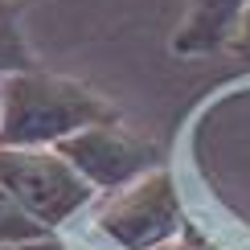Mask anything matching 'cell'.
Wrapping results in <instances>:
<instances>
[{
    "label": "cell",
    "instance_id": "obj_1",
    "mask_svg": "<svg viewBox=\"0 0 250 250\" xmlns=\"http://www.w3.org/2000/svg\"><path fill=\"white\" fill-rule=\"evenodd\" d=\"M119 111L78 78L25 70L0 78V148H58L70 135L115 123Z\"/></svg>",
    "mask_w": 250,
    "mask_h": 250
},
{
    "label": "cell",
    "instance_id": "obj_2",
    "mask_svg": "<svg viewBox=\"0 0 250 250\" xmlns=\"http://www.w3.org/2000/svg\"><path fill=\"white\" fill-rule=\"evenodd\" d=\"M0 181L49 234L70 226L99 197L58 148H0Z\"/></svg>",
    "mask_w": 250,
    "mask_h": 250
},
{
    "label": "cell",
    "instance_id": "obj_3",
    "mask_svg": "<svg viewBox=\"0 0 250 250\" xmlns=\"http://www.w3.org/2000/svg\"><path fill=\"white\" fill-rule=\"evenodd\" d=\"M185 226V205L168 168H152L127 189L107 193L95 213L99 238H107L115 250H164Z\"/></svg>",
    "mask_w": 250,
    "mask_h": 250
},
{
    "label": "cell",
    "instance_id": "obj_4",
    "mask_svg": "<svg viewBox=\"0 0 250 250\" xmlns=\"http://www.w3.org/2000/svg\"><path fill=\"white\" fill-rule=\"evenodd\" d=\"M58 152L86 176V185L95 193H119L127 185H135L140 176H148L152 168H160L156 144L127 131L119 119L95 123V127L70 135L66 144H58Z\"/></svg>",
    "mask_w": 250,
    "mask_h": 250
},
{
    "label": "cell",
    "instance_id": "obj_5",
    "mask_svg": "<svg viewBox=\"0 0 250 250\" xmlns=\"http://www.w3.org/2000/svg\"><path fill=\"white\" fill-rule=\"evenodd\" d=\"M242 8L246 0H193L185 25L172 37V49L176 54H209V49L230 45Z\"/></svg>",
    "mask_w": 250,
    "mask_h": 250
},
{
    "label": "cell",
    "instance_id": "obj_6",
    "mask_svg": "<svg viewBox=\"0 0 250 250\" xmlns=\"http://www.w3.org/2000/svg\"><path fill=\"white\" fill-rule=\"evenodd\" d=\"M33 49L25 41V29H21V17H17V4L13 0H0V78H13V74H25L33 70Z\"/></svg>",
    "mask_w": 250,
    "mask_h": 250
},
{
    "label": "cell",
    "instance_id": "obj_7",
    "mask_svg": "<svg viewBox=\"0 0 250 250\" xmlns=\"http://www.w3.org/2000/svg\"><path fill=\"white\" fill-rule=\"evenodd\" d=\"M41 234H49V230L41 222H33V217L25 213V205H21L17 197L4 189V181H0V246H25V242H33Z\"/></svg>",
    "mask_w": 250,
    "mask_h": 250
},
{
    "label": "cell",
    "instance_id": "obj_8",
    "mask_svg": "<svg viewBox=\"0 0 250 250\" xmlns=\"http://www.w3.org/2000/svg\"><path fill=\"white\" fill-rule=\"evenodd\" d=\"M164 250H226V246H222V242H213V238H205L197 226H185L181 238H176V242H168Z\"/></svg>",
    "mask_w": 250,
    "mask_h": 250
},
{
    "label": "cell",
    "instance_id": "obj_9",
    "mask_svg": "<svg viewBox=\"0 0 250 250\" xmlns=\"http://www.w3.org/2000/svg\"><path fill=\"white\" fill-rule=\"evenodd\" d=\"M230 45L238 49V54H246V58H250V0H246L242 17H238V29H234V37H230Z\"/></svg>",
    "mask_w": 250,
    "mask_h": 250
},
{
    "label": "cell",
    "instance_id": "obj_10",
    "mask_svg": "<svg viewBox=\"0 0 250 250\" xmlns=\"http://www.w3.org/2000/svg\"><path fill=\"white\" fill-rule=\"evenodd\" d=\"M17 250H70V246L62 242L58 234H41V238H33V242H25V246H17Z\"/></svg>",
    "mask_w": 250,
    "mask_h": 250
}]
</instances>
